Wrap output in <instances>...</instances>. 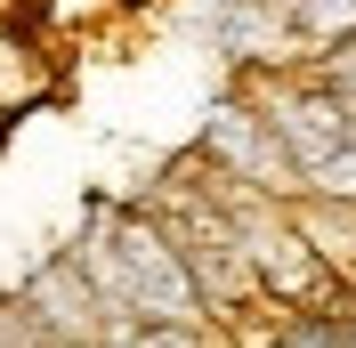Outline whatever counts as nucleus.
Listing matches in <instances>:
<instances>
[{
  "instance_id": "obj_1",
  "label": "nucleus",
  "mask_w": 356,
  "mask_h": 348,
  "mask_svg": "<svg viewBox=\"0 0 356 348\" xmlns=\"http://www.w3.org/2000/svg\"><path fill=\"white\" fill-rule=\"evenodd\" d=\"M267 348H284V340H267Z\"/></svg>"
}]
</instances>
